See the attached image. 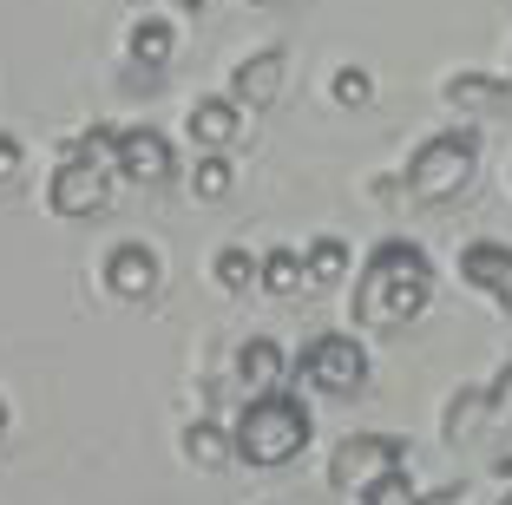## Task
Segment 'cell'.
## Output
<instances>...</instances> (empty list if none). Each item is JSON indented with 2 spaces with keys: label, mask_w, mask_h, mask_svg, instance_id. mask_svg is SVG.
I'll list each match as a JSON object with an SVG mask.
<instances>
[{
  "label": "cell",
  "mask_w": 512,
  "mask_h": 505,
  "mask_svg": "<svg viewBox=\"0 0 512 505\" xmlns=\"http://www.w3.org/2000/svg\"><path fill=\"white\" fill-rule=\"evenodd\" d=\"M427 302H434V263H427V250L407 237H388L362 263V283H355L348 309H355V328H407Z\"/></svg>",
  "instance_id": "obj_1"
},
{
  "label": "cell",
  "mask_w": 512,
  "mask_h": 505,
  "mask_svg": "<svg viewBox=\"0 0 512 505\" xmlns=\"http://www.w3.org/2000/svg\"><path fill=\"white\" fill-rule=\"evenodd\" d=\"M112 151H119V132L112 125H86L79 138H66L60 164H53V184H46V204L60 217H99L112 197Z\"/></svg>",
  "instance_id": "obj_2"
},
{
  "label": "cell",
  "mask_w": 512,
  "mask_h": 505,
  "mask_svg": "<svg viewBox=\"0 0 512 505\" xmlns=\"http://www.w3.org/2000/svg\"><path fill=\"white\" fill-rule=\"evenodd\" d=\"M230 440H237V460L243 466H289L309 446V407L289 394V387H270V394H250V407L237 414V427H230Z\"/></svg>",
  "instance_id": "obj_3"
},
{
  "label": "cell",
  "mask_w": 512,
  "mask_h": 505,
  "mask_svg": "<svg viewBox=\"0 0 512 505\" xmlns=\"http://www.w3.org/2000/svg\"><path fill=\"white\" fill-rule=\"evenodd\" d=\"M473 171H480V132H473V125H447V132H434L407 158L401 184H407V197H421V204H447V197H460L473 184Z\"/></svg>",
  "instance_id": "obj_4"
},
{
  "label": "cell",
  "mask_w": 512,
  "mask_h": 505,
  "mask_svg": "<svg viewBox=\"0 0 512 505\" xmlns=\"http://www.w3.org/2000/svg\"><path fill=\"white\" fill-rule=\"evenodd\" d=\"M289 381H302L309 394H322V401H355V394L368 387V348L355 342V335L322 328V335H309V342L296 348Z\"/></svg>",
  "instance_id": "obj_5"
},
{
  "label": "cell",
  "mask_w": 512,
  "mask_h": 505,
  "mask_svg": "<svg viewBox=\"0 0 512 505\" xmlns=\"http://www.w3.org/2000/svg\"><path fill=\"white\" fill-rule=\"evenodd\" d=\"M401 460H407V446L394 440V433H348V440L329 453V486L335 492H362L368 479H381Z\"/></svg>",
  "instance_id": "obj_6"
},
{
  "label": "cell",
  "mask_w": 512,
  "mask_h": 505,
  "mask_svg": "<svg viewBox=\"0 0 512 505\" xmlns=\"http://www.w3.org/2000/svg\"><path fill=\"white\" fill-rule=\"evenodd\" d=\"M112 171H119L125 184H138V191H151V184H171V178H178V151H171V138H165V132H151V125H132V132H119Z\"/></svg>",
  "instance_id": "obj_7"
},
{
  "label": "cell",
  "mask_w": 512,
  "mask_h": 505,
  "mask_svg": "<svg viewBox=\"0 0 512 505\" xmlns=\"http://www.w3.org/2000/svg\"><path fill=\"white\" fill-rule=\"evenodd\" d=\"M460 276L473 296H486L493 309L512 315V243H467L460 250Z\"/></svg>",
  "instance_id": "obj_8"
},
{
  "label": "cell",
  "mask_w": 512,
  "mask_h": 505,
  "mask_svg": "<svg viewBox=\"0 0 512 505\" xmlns=\"http://www.w3.org/2000/svg\"><path fill=\"white\" fill-rule=\"evenodd\" d=\"M158 276H165V263H158L151 243H112V250H106V289H112V296L145 302L151 289H158Z\"/></svg>",
  "instance_id": "obj_9"
},
{
  "label": "cell",
  "mask_w": 512,
  "mask_h": 505,
  "mask_svg": "<svg viewBox=\"0 0 512 505\" xmlns=\"http://www.w3.org/2000/svg\"><path fill=\"white\" fill-rule=\"evenodd\" d=\"M237 381L250 387V394H270V387L289 381V348L276 342V335H250V342L237 348Z\"/></svg>",
  "instance_id": "obj_10"
},
{
  "label": "cell",
  "mask_w": 512,
  "mask_h": 505,
  "mask_svg": "<svg viewBox=\"0 0 512 505\" xmlns=\"http://www.w3.org/2000/svg\"><path fill=\"white\" fill-rule=\"evenodd\" d=\"M184 132H191L204 151H224L230 138L243 132V105L230 99V92H224V99H217V92H204V99L191 105V119H184Z\"/></svg>",
  "instance_id": "obj_11"
},
{
  "label": "cell",
  "mask_w": 512,
  "mask_h": 505,
  "mask_svg": "<svg viewBox=\"0 0 512 505\" xmlns=\"http://www.w3.org/2000/svg\"><path fill=\"white\" fill-rule=\"evenodd\" d=\"M125 53H132V66H151V73H165L171 53H178V27H171L165 14L132 20V33H125Z\"/></svg>",
  "instance_id": "obj_12"
},
{
  "label": "cell",
  "mask_w": 512,
  "mask_h": 505,
  "mask_svg": "<svg viewBox=\"0 0 512 505\" xmlns=\"http://www.w3.org/2000/svg\"><path fill=\"white\" fill-rule=\"evenodd\" d=\"M184 460L191 466H204V473H224L230 460H237V440H230V427L224 420H191V427H184Z\"/></svg>",
  "instance_id": "obj_13"
},
{
  "label": "cell",
  "mask_w": 512,
  "mask_h": 505,
  "mask_svg": "<svg viewBox=\"0 0 512 505\" xmlns=\"http://www.w3.org/2000/svg\"><path fill=\"white\" fill-rule=\"evenodd\" d=\"M276 92H283V53H250V60L237 66V92H230V99L237 105H270Z\"/></svg>",
  "instance_id": "obj_14"
},
{
  "label": "cell",
  "mask_w": 512,
  "mask_h": 505,
  "mask_svg": "<svg viewBox=\"0 0 512 505\" xmlns=\"http://www.w3.org/2000/svg\"><path fill=\"white\" fill-rule=\"evenodd\" d=\"M302 276H309V289H335L348 276V243L342 237H316L309 250H302Z\"/></svg>",
  "instance_id": "obj_15"
},
{
  "label": "cell",
  "mask_w": 512,
  "mask_h": 505,
  "mask_svg": "<svg viewBox=\"0 0 512 505\" xmlns=\"http://www.w3.org/2000/svg\"><path fill=\"white\" fill-rule=\"evenodd\" d=\"M256 283L270 289V296H302V289H309V276H302V250L256 256Z\"/></svg>",
  "instance_id": "obj_16"
},
{
  "label": "cell",
  "mask_w": 512,
  "mask_h": 505,
  "mask_svg": "<svg viewBox=\"0 0 512 505\" xmlns=\"http://www.w3.org/2000/svg\"><path fill=\"white\" fill-rule=\"evenodd\" d=\"M506 99V86H499L493 73H453L447 79V105H460V112H486V105Z\"/></svg>",
  "instance_id": "obj_17"
},
{
  "label": "cell",
  "mask_w": 512,
  "mask_h": 505,
  "mask_svg": "<svg viewBox=\"0 0 512 505\" xmlns=\"http://www.w3.org/2000/svg\"><path fill=\"white\" fill-rule=\"evenodd\" d=\"M230 184H237V164H230L224 151H204V158L191 164V191L204 197V204H217V197H230Z\"/></svg>",
  "instance_id": "obj_18"
},
{
  "label": "cell",
  "mask_w": 512,
  "mask_h": 505,
  "mask_svg": "<svg viewBox=\"0 0 512 505\" xmlns=\"http://www.w3.org/2000/svg\"><path fill=\"white\" fill-rule=\"evenodd\" d=\"M362 505H421V486L407 479V466H388L381 479H368L362 492H355Z\"/></svg>",
  "instance_id": "obj_19"
},
{
  "label": "cell",
  "mask_w": 512,
  "mask_h": 505,
  "mask_svg": "<svg viewBox=\"0 0 512 505\" xmlns=\"http://www.w3.org/2000/svg\"><path fill=\"white\" fill-rule=\"evenodd\" d=\"M211 276H217V289L243 296V289H256V256L230 243V250H217V256H211Z\"/></svg>",
  "instance_id": "obj_20"
},
{
  "label": "cell",
  "mask_w": 512,
  "mask_h": 505,
  "mask_svg": "<svg viewBox=\"0 0 512 505\" xmlns=\"http://www.w3.org/2000/svg\"><path fill=\"white\" fill-rule=\"evenodd\" d=\"M329 92H335V105H348V112H355V105L375 99V73H368V66H342V73L329 79Z\"/></svg>",
  "instance_id": "obj_21"
},
{
  "label": "cell",
  "mask_w": 512,
  "mask_h": 505,
  "mask_svg": "<svg viewBox=\"0 0 512 505\" xmlns=\"http://www.w3.org/2000/svg\"><path fill=\"white\" fill-rule=\"evenodd\" d=\"M20 164H27L20 138H7V132H0V184H14V178H20Z\"/></svg>",
  "instance_id": "obj_22"
},
{
  "label": "cell",
  "mask_w": 512,
  "mask_h": 505,
  "mask_svg": "<svg viewBox=\"0 0 512 505\" xmlns=\"http://www.w3.org/2000/svg\"><path fill=\"white\" fill-rule=\"evenodd\" d=\"M7 420H14V414H7V401H0V440H7Z\"/></svg>",
  "instance_id": "obj_23"
},
{
  "label": "cell",
  "mask_w": 512,
  "mask_h": 505,
  "mask_svg": "<svg viewBox=\"0 0 512 505\" xmlns=\"http://www.w3.org/2000/svg\"><path fill=\"white\" fill-rule=\"evenodd\" d=\"M250 7H276V0H250Z\"/></svg>",
  "instance_id": "obj_24"
},
{
  "label": "cell",
  "mask_w": 512,
  "mask_h": 505,
  "mask_svg": "<svg viewBox=\"0 0 512 505\" xmlns=\"http://www.w3.org/2000/svg\"><path fill=\"white\" fill-rule=\"evenodd\" d=\"M499 505H512V492H506V499H499Z\"/></svg>",
  "instance_id": "obj_25"
}]
</instances>
